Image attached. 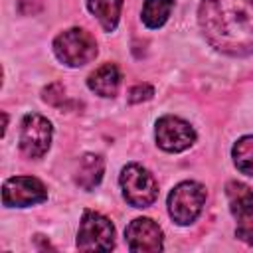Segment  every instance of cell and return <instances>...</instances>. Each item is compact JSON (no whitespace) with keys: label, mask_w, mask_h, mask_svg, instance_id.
Returning <instances> with one entry per match:
<instances>
[{"label":"cell","mask_w":253,"mask_h":253,"mask_svg":"<svg viewBox=\"0 0 253 253\" xmlns=\"http://www.w3.org/2000/svg\"><path fill=\"white\" fill-rule=\"evenodd\" d=\"M156 144L166 152H182L196 142V130L180 117L164 115L156 121Z\"/></svg>","instance_id":"cell-9"},{"label":"cell","mask_w":253,"mask_h":253,"mask_svg":"<svg viewBox=\"0 0 253 253\" xmlns=\"http://www.w3.org/2000/svg\"><path fill=\"white\" fill-rule=\"evenodd\" d=\"M125 200L132 208H148L158 196V184L154 176L140 164H126L119 178Z\"/></svg>","instance_id":"cell-4"},{"label":"cell","mask_w":253,"mask_h":253,"mask_svg":"<svg viewBox=\"0 0 253 253\" xmlns=\"http://www.w3.org/2000/svg\"><path fill=\"white\" fill-rule=\"evenodd\" d=\"M103 172H105V162L99 154H83L77 164L75 182H77V186H81L83 190L89 192L101 182Z\"/></svg>","instance_id":"cell-12"},{"label":"cell","mask_w":253,"mask_h":253,"mask_svg":"<svg viewBox=\"0 0 253 253\" xmlns=\"http://www.w3.org/2000/svg\"><path fill=\"white\" fill-rule=\"evenodd\" d=\"M152 95H154L152 85H148V83H138V85H134V87L130 89L128 101H130V103H142V101L152 99Z\"/></svg>","instance_id":"cell-16"},{"label":"cell","mask_w":253,"mask_h":253,"mask_svg":"<svg viewBox=\"0 0 253 253\" xmlns=\"http://www.w3.org/2000/svg\"><path fill=\"white\" fill-rule=\"evenodd\" d=\"M47 200V190L34 176H14L2 186V204L6 208H28Z\"/></svg>","instance_id":"cell-8"},{"label":"cell","mask_w":253,"mask_h":253,"mask_svg":"<svg viewBox=\"0 0 253 253\" xmlns=\"http://www.w3.org/2000/svg\"><path fill=\"white\" fill-rule=\"evenodd\" d=\"M61 99H65V89L59 83H53L43 89V101H47L49 105H57Z\"/></svg>","instance_id":"cell-17"},{"label":"cell","mask_w":253,"mask_h":253,"mask_svg":"<svg viewBox=\"0 0 253 253\" xmlns=\"http://www.w3.org/2000/svg\"><path fill=\"white\" fill-rule=\"evenodd\" d=\"M53 51L61 63L69 67H81L95 59L97 42L89 32L81 28H69L53 40Z\"/></svg>","instance_id":"cell-2"},{"label":"cell","mask_w":253,"mask_h":253,"mask_svg":"<svg viewBox=\"0 0 253 253\" xmlns=\"http://www.w3.org/2000/svg\"><path fill=\"white\" fill-rule=\"evenodd\" d=\"M198 24L213 49L231 57L253 53V0H202Z\"/></svg>","instance_id":"cell-1"},{"label":"cell","mask_w":253,"mask_h":253,"mask_svg":"<svg viewBox=\"0 0 253 253\" xmlns=\"http://www.w3.org/2000/svg\"><path fill=\"white\" fill-rule=\"evenodd\" d=\"M77 247L81 251H111L115 247V227L111 219L93 210H85L77 231Z\"/></svg>","instance_id":"cell-5"},{"label":"cell","mask_w":253,"mask_h":253,"mask_svg":"<svg viewBox=\"0 0 253 253\" xmlns=\"http://www.w3.org/2000/svg\"><path fill=\"white\" fill-rule=\"evenodd\" d=\"M233 162L237 166L239 172L253 176V134L241 136L235 144H233Z\"/></svg>","instance_id":"cell-15"},{"label":"cell","mask_w":253,"mask_h":253,"mask_svg":"<svg viewBox=\"0 0 253 253\" xmlns=\"http://www.w3.org/2000/svg\"><path fill=\"white\" fill-rule=\"evenodd\" d=\"M87 8L99 20L105 32H113L121 18L123 0H87Z\"/></svg>","instance_id":"cell-13"},{"label":"cell","mask_w":253,"mask_h":253,"mask_svg":"<svg viewBox=\"0 0 253 253\" xmlns=\"http://www.w3.org/2000/svg\"><path fill=\"white\" fill-rule=\"evenodd\" d=\"M51 136H53V126L45 117L38 113H30L22 119L20 150L28 158H42L49 150Z\"/></svg>","instance_id":"cell-7"},{"label":"cell","mask_w":253,"mask_h":253,"mask_svg":"<svg viewBox=\"0 0 253 253\" xmlns=\"http://www.w3.org/2000/svg\"><path fill=\"white\" fill-rule=\"evenodd\" d=\"M172 8H174V0H144L140 18L146 28L156 30V28L164 26Z\"/></svg>","instance_id":"cell-14"},{"label":"cell","mask_w":253,"mask_h":253,"mask_svg":"<svg viewBox=\"0 0 253 253\" xmlns=\"http://www.w3.org/2000/svg\"><path fill=\"white\" fill-rule=\"evenodd\" d=\"M225 194L229 200L231 215L237 221L235 235L241 241L253 245V188L233 180L225 186Z\"/></svg>","instance_id":"cell-6"},{"label":"cell","mask_w":253,"mask_h":253,"mask_svg":"<svg viewBox=\"0 0 253 253\" xmlns=\"http://www.w3.org/2000/svg\"><path fill=\"white\" fill-rule=\"evenodd\" d=\"M126 247L134 253H156L164 247V235L156 221L150 217H136L128 223L126 231Z\"/></svg>","instance_id":"cell-10"},{"label":"cell","mask_w":253,"mask_h":253,"mask_svg":"<svg viewBox=\"0 0 253 253\" xmlns=\"http://www.w3.org/2000/svg\"><path fill=\"white\" fill-rule=\"evenodd\" d=\"M87 87L99 97H115L121 87V71L115 63H103L87 77Z\"/></svg>","instance_id":"cell-11"},{"label":"cell","mask_w":253,"mask_h":253,"mask_svg":"<svg viewBox=\"0 0 253 253\" xmlns=\"http://www.w3.org/2000/svg\"><path fill=\"white\" fill-rule=\"evenodd\" d=\"M206 202V188L200 182L186 180L174 186L168 194V213L178 225H190L202 213Z\"/></svg>","instance_id":"cell-3"}]
</instances>
